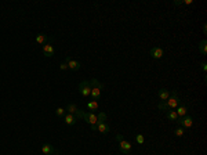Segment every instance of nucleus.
<instances>
[{"label": "nucleus", "instance_id": "nucleus-12", "mask_svg": "<svg viewBox=\"0 0 207 155\" xmlns=\"http://www.w3.org/2000/svg\"><path fill=\"white\" fill-rule=\"evenodd\" d=\"M41 153L44 155H53V154H57V150H55L51 144L46 143V144H43V147H41Z\"/></svg>", "mask_w": 207, "mask_h": 155}, {"label": "nucleus", "instance_id": "nucleus-2", "mask_svg": "<svg viewBox=\"0 0 207 155\" xmlns=\"http://www.w3.org/2000/svg\"><path fill=\"white\" fill-rule=\"evenodd\" d=\"M65 111H66V114H70V115L76 116L78 119L83 118V115H84V111H82L80 108H78L75 104H68L66 108H65Z\"/></svg>", "mask_w": 207, "mask_h": 155}, {"label": "nucleus", "instance_id": "nucleus-17", "mask_svg": "<svg viewBox=\"0 0 207 155\" xmlns=\"http://www.w3.org/2000/svg\"><path fill=\"white\" fill-rule=\"evenodd\" d=\"M47 42H49V38H47V35H44V33H40V35H37L36 36V43L37 44H46Z\"/></svg>", "mask_w": 207, "mask_h": 155}, {"label": "nucleus", "instance_id": "nucleus-30", "mask_svg": "<svg viewBox=\"0 0 207 155\" xmlns=\"http://www.w3.org/2000/svg\"><path fill=\"white\" fill-rule=\"evenodd\" d=\"M53 155H55V154H53Z\"/></svg>", "mask_w": 207, "mask_h": 155}, {"label": "nucleus", "instance_id": "nucleus-10", "mask_svg": "<svg viewBox=\"0 0 207 155\" xmlns=\"http://www.w3.org/2000/svg\"><path fill=\"white\" fill-rule=\"evenodd\" d=\"M102 87H104V85H101V86H93V87H91L90 96L93 97V100L97 101L99 97H101V90H102Z\"/></svg>", "mask_w": 207, "mask_h": 155}, {"label": "nucleus", "instance_id": "nucleus-8", "mask_svg": "<svg viewBox=\"0 0 207 155\" xmlns=\"http://www.w3.org/2000/svg\"><path fill=\"white\" fill-rule=\"evenodd\" d=\"M41 51H43V54L46 55V57H53V55L55 54V49L53 47V44L50 43H46L43 47H41Z\"/></svg>", "mask_w": 207, "mask_h": 155}, {"label": "nucleus", "instance_id": "nucleus-16", "mask_svg": "<svg viewBox=\"0 0 207 155\" xmlns=\"http://www.w3.org/2000/svg\"><path fill=\"white\" fill-rule=\"evenodd\" d=\"M158 96H159V100L160 101H166L170 97V91L166 90V89H160V90L158 91Z\"/></svg>", "mask_w": 207, "mask_h": 155}, {"label": "nucleus", "instance_id": "nucleus-19", "mask_svg": "<svg viewBox=\"0 0 207 155\" xmlns=\"http://www.w3.org/2000/svg\"><path fill=\"white\" fill-rule=\"evenodd\" d=\"M166 116H167V119H170V121H177V119H178L177 112L173 111V109H168V111L166 112Z\"/></svg>", "mask_w": 207, "mask_h": 155}, {"label": "nucleus", "instance_id": "nucleus-6", "mask_svg": "<svg viewBox=\"0 0 207 155\" xmlns=\"http://www.w3.org/2000/svg\"><path fill=\"white\" fill-rule=\"evenodd\" d=\"M119 151L123 154H130V151H131V143L127 141V140H122V141H119Z\"/></svg>", "mask_w": 207, "mask_h": 155}, {"label": "nucleus", "instance_id": "nucleus-26", "mask_svg": "<svg viewBox=\"0 0 207 155\" xmlns=\"http://www.w3.org/2000/svg\"><path fill=\"white\" fill-rule=\"evenodd\" d=\"M202 69L205 71V72L207 71V64H206V62H202Z\"/></svg>", "mask_w": 207, "mask_h": 155}, {"label": "nucleus", "instance_id": "nucleus-9", "mask_svg": "<svg viewBox=\"0 0 207 155\" xmlns=\"http://www.w3.org/2000/svg\"><path fill=\"white\" fill-rule=\"evenodd\" d=\"M65 62L68 64V68H69V69H72V71H79V69H80V62H79L78 60H72V58L66 57Z\"/></svg>", "mask_w": 207, "mask_h": 155}, {"label": "nucleus", "instance_id": "nucleus-24", "mask_svg": "<svg viewBox=\"0 0 207 155\" xmlns=\"http://www.w3.org/2000/svg\"><path fill=\"white\" fill-rule=\"evenodd\" d=\"M135 141H137L138 144H144V136L142 135H137V136H135Z\"/></svg>", "mask_w": 207, "mask_h": 155}, {"label": "nucleus", "instance_id": "nucleus-28", "mask_svg": "<svg viewBox=\"0 0 207 155\" xmlns=\"http://www.w3.org/2000/svg\"><path fill=\"white\" fill-rule=\"evenodd\" d=\"M182 3H184V4H192L193 2H192V0H185V2H182Z\"/></svg>", "mask_w": 207, "mask_h": 155}, {"label": "nucleus", "instance_id": "nucleus-13", "mask_svg": "<svg viewBox=\"0 0 207 155\" xmlns=\"http://www.w3.org/2000/svg\"><path fill=\"white\" fill-rule=\"evenodd\" d=\"M64 122L68 125V126H73V125H76V122H78V118L70 114H65L64 115Z\"/></svg>", "mask_w": 207, "mask_h": 155}, {"label": "nucleus", "instance_id": "nucleus-1", "mask_svg": "<svg viewBox=\"0 0 207 155\" xmlns=\"http://www.w3.org/2000/svg\"><path fill=\"white\" fill-rule=\"evenodd\" d=\"M166 104H167V108L168 109H175L177 107L181 104V100H180L178 94H177V90H174L173 93L170 94V97L166 100Z\"/></svg>", "mask_w": 207, "mask_h": 155}, {"label": "nucleus", "instance_id": "nucleus-18", "mask_svg": "<svg viewBox=\"0 0 207 155\" xmlns=\"http://www.w3.org/2000/svg\"><path fill=\"white\" fill-rule=\"evenodd\" d=\"M199 51L202 55H206L207 54V42L206 40H202L199 43Z\"/></svg>", "mask_w": 207, "mask_h": 155}, {"label": "nucleus", "instance_id": "nucleus-5", "mask_svg": "<svg viewBox=\"0 0 207 155\" xmlns=\"http://www.w3.org/2000/svg\"><path fill=\"white\" fill-rule=\"evenodd\" d=\"M83 119H84L86 122H87L90 126H97V123H98V119H97V114L95 112H84V115H83Z\"/></svg>", "mask_w": 207, "mask_h": 155}, {"label": "nucleus", "instance_id": "nucleus-4", "mask_svg": "<svg viewBox=\"0 0 207 155\" xmlns=\"http://www.w3.org/2000/svg\"><path fill=\"white\" fill-rule=\"evenodd\" d=\"M177 123L181 125V127H184V129H189V127H192V125H193V118L189 115H185V116H182V118L177 119Z\"/></svg>", "mask_w": 207, "mask_h": 155}, {"label": "nucleus", "instance_id": "nucleus-20", "mask_svg": "<svg viewBox=\"0 0 207 155\" xmlns=\"http://www.w3.org/2000/svg\"><path fill=\"white\" fill-rule=\"evenodd\" d=\"M184 133H185L184 127H177V129L174 130V135H175L177 137H182V136H184Z\"/></svg>", "mask_w": 207, "mask_h": 155}, {"label": "nucleus", "instance_id": "nucleus-7", "mask_svg": "<svg viewBox=\"0 0 207 155\" xmlns=\"http://www.w3.org/2000/svg\"><path fill=\"white\" fill-rule=\"evenodd\" d=\"M149 55L155 60H160L164 55V51H163V49H160V47H152L150 51H149Z\"/></svg>", "mask_w": 207, "mask_h": 155}, {"label": "nucleus", "instance_id": "nucleus-15", "mask_svg": "<svg viewBox=\"0 0 207 155\" xmlns=\"http://www.w3.org/2000/svg\"><path fill=\"white\" fill-rule=\"evenodd\" d=\"M99 108V104H98V101H95V100H91V101H88L87 103V109L90 112H94V111H97V109Z\"/></svg>", "mask_w": 207, "mask_h": 155}, {"label": "nucleus", "instance_id": "nucleus-3", "mask_svg": "<svg viewBox=\"0 0 207 155\" xmlns=\"http://www.w3.org/2000/svg\"><path fill=\"white\" fill-rule=\"evenodd\" d=\"M78 90H79V93H80L83 97H88V96H90V93H91L90 80H83V82H80Z\"/></svg>", "mask_w": 207, "mask_h": 155}, {"label": "nucleus", "instance_id": "nucleus-11", "mask_svg": "<svg viewBox=\"0 0 207 155\" xmlns=\"http://www.w3.org/2000/svg\"><path fill=\"white\" fill-rule=\"evenodd\" d=\"M97 130H98L99 133H102V135H106V133L111 132V126H109L106 122H98V123H97Z\"/></svg>", "mask_w": 207, "mask_h": 155}, {"label": "nucleus", "instance_id": "nucleus-14", "mask_svg": "<svg viewBox=\"0 0 207 155\" xmlns=\"http://www.w3.org/2000/svg\"><path fill=\"white\" fill-rule=\"evenodd\" d=\"M177 115H178V118H182V116H185L186 114H188V105L186 104H180L178 107H177Z\"/></svg>", "mask_w": 207, "mask_h": 155}, {"label": "nucleus", "instance_id": "nucleus-22", "mask_svg": "<svg viewBox=\"0 0 207 155\" xmlns=\"http://www.w3.org/2000/svg\"><path fill=\"white\" fill-rule=\"evenodd\" d=\"M106 118H108V116H106L105 112H99V114L97 115V119H98V122H106Z\"/></svg>", "mask_w": 207, "mask_h": 155}, {"label": "nucleus", "instance_id": "nucleus-21", "mask_svg": "<svg viewBox=\"0 0 207 155\" xmlns=\"http://www.w3.org/2000/svg\"><path fill=\"white\" fill-rule=\"evenodd\" d=\"M158 108L160 109V111H168V108H167V104H166V101H159V104H158Z\"/></svg>", "mask_w": 207, "mask_h": 155}, {"label": "nucleus", "instance_id": "nucleus-27", "mask_svg": "<svg viewBox=\"0 0 207 155\" xmlns=\"http://www.w3.org/2000/svg\"><path fill=\"white\" fill-rule=\"evenodd\" d=\"M116 139H117V141H122V140H124V137L122 135H117L116 136Z\"/></svg>", "mask_w": 207, "mask_h": 155}, {"label": "nucleus", "instance_id": "nucleus-25", "mask_svg": "<svg viewBox=\"0 0 207 155\" xmlns=\"http://www.w3.org/2000/svg\"><path fill=\"white\" fill-rule=\"evenodd\" d=\"M60 69L61 71H65V69H68V64H66V62H61V65H60Z\"/></svg>", "mask_w": 207, "mask_h": 155}, {"label": "nucleus", "instance_id": "nucleus-23", "mask_svg": "<svg viewBox=\"0 0 207 155\" xmlns=\"http://www.w3.org/2000/svg\"><path fill=\"white\" fill-rule=\"evenodd\" d=\"M65 114H66L65 108H57V109H55V115H57V116H62V118H64Z\"/></svg>", "mask_w": 207, "mask_h": 155}, {"label": "nucleus", "instance_id": "nucleus-29", "mask_svg": "<svg viewBox=\"0 0 207 155\" xmlns=\"http://www.w3.org/2000/svg\"><path fill=\"white\" fill-rule=\"evenodd\" d=\"M206 31H207V26H206V24H205V25H203V32L206 33Z\"/></svg>", "mask_w": 207, "mask_h": 155}]
</instances>
